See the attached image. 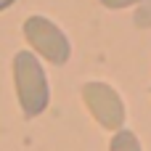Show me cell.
<instances>
[{"mask_svg":"<svg viewBox=\"0 0 151 151\" xmlns=\"http://www.w3.org/2000/svg\"><path fill=\"white\" fill-rule=\"evenodd\" d=\"M13 88L19 109L27 119L40 117L50 104V85L40 58L32 50H19L13 56Z\"/></svg>","mask_w":151,"mask_h":151,"instance_id":"1","label":"cell"},{"mask_svg":"<svg viewBox=\"0 0 151 151\" xmlns=\"http://www.w3.org/2000/svg\"><path fill=\"white\" fill-rule=\"evenodd\" d=\"M21 32H24V37H27V42H29V48H32V53L37 58H45L48 64H56V66L69 61L72 42L64 35V29L58 24H53L50 19L35 13V16H29L24 21Z\"/></svg>","mask_w":151,"mask_h":151,"instance_id":"2","label":"cell"},{"mask_svg":"<svg viewBox=\"0 0 151 151\" xmlns=\"http://www.w3.org/2000/svg\"><path fill=\"white\" fill-rule=\"evenodd\" d=\"M82 101L88 106V111L93 114V119L106 127V130H122L125 125V104L119 98V93L106 85V82H85L82 85Z\"/></svg>","mask_w":151,"mask_h":151,"instance_id":"3","label":"cell"},{"mask_svg":"<svg viewBox=\"0 0 151 151\" xmlns=\"http://www.w3.org/2000/svg\"><path fill=\"white\" fill-rule=\"evenodd\" d=\"M109 151H143L141 149V141H138V135L133 133V130H117L114 133V138H111V143H109Z\"/></svg>","mask_w":151,"mask_h":151,"instance_id":"4","label":"cell"},{"mask_svg":"<svg viewBox=\"0 0 151 151\" xmlns=\"http://www.w3.org/2000/svg\"><path fill=\"white\" fill-rule=\"evenodd\" d=\"M133 21H135V27H141V29H151V0H143V3L135 8Z\"/></svg>","mask_w":151,"mask_h":151,"instance_id":"5","label":"cell"},{"mask_svg":"<svg viewBox=\"0 0 151 151\" xmlns=\"http://www.w3.org/2000/svg\"><path fill=\"white\" fill-rule=\"evenodd\" d=\"M143 0H101L104 8L109 11H122V8H130V5H141Z\"/></svg>","mask_w":151,"mask_h":151,"instance_id":"6","label":"cell"},{"mask_svg":"<svg viewBox=\"0 0 151 151\" xmlns=\"http://www.w3.org/2000/svg\"><path fill=\"white\" fill-rule=\"evenodd\" d=\"M16 0H0V11H5V8H11Z\"/></svg>","mask_w":151,"mask_h":151,"instance_id":"7","label":"cell"}]
</instances>
